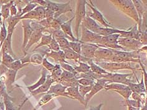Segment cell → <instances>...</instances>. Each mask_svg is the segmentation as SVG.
I'll return each mask as SVG.
<instances>
[{"instance_id": "obj_12", "label": "cell", "mask_w": 147, "mask_h": 110, "mask_svg": "<svg viewBox=\"0 0 147 110\" xmlns=\"http://www.w3.org/2000/svg\"><path fill=\"white\" fill-rule=\"evenodd\" d=\"M74 18L75 16H73V18H71L70 20L66 21L61 25L60 28L63 31L64 33L65 34V35L66 36V39H68L69 40H71L70 42H80L79 40L76 39L71 30V23Z\"/></svg>"}, {"instance_id": "obj_33", "label": "cell", "mask_w": 147, "mask_h": 110, "mask_svg": "<svg viewBox=\"0 0 147 110\" xmlns=\"http://www.w3.org/2000/svg\"><path fill=\"white\" fill-rule=\"evenodd\" d=\"M37 5L36 3H32L31 1H29V3H28V4H27V5L25 6L23 9H22L20 17H22V16H24L25 14H27L30 11L34 10V9L37 7Z\"/></svg>"}, {"instance_id": "obj_31", "label": "cell", "mask_w": 147, "mask_h": 110, "mask_svg": "<svg viewBox=\"0 0 147 110\" xmlns=\"http://www.w3.org/2000/svg\"><path fill=\"white\" fill-rule=\"evenodd\" d=\"M63 70L59 64H56L54 65V68L51 72V76L53 78V79L56 82L61 76Z\"/></svg>"}, {"instance_id": "obj_29", "label": "cell", "mask_w": 147, "mask_h": 110, "mask_svg": "<svg viewBox=\"0 0 147 110\" xmlns=\"http://www.w3.org/2000/svg\"><path fill=\"white\" fill-rule=\"evenodd\" d=\"M53 36L52 34L49 33V35H44L42 34V36L40 39V42L39 43V45H37L36 48L34 49V51L36 50L37 49L39 48V47L44 46V45H49V43H51V40H52Z\"/></svg>"}, {"instance_id": "obj_38", "label": "cell", "mask_w": 147, "mask_h": 110, "mask_svg": "<svg viewBox=\"0 0 147 110\" xmlns=\"http://www.w3.org/2000/svg\"><path fill=\"white\" fill-rule=\"evenodd\" d=\"M34 10L36 11L38 15V17L39 18V21H41L46 18V8L42 7L41 6H38L34 9Z\"/></svg>"}, {"instance_id": "obj_26", "label": "cell", "mask_w": 147, "mask_h": 110, "mask_svg": "<svg viewBox=\"0 0 147 110\" xmlns=\"http://www.w3.org/2000/svg\"><path fill=\"white\" fill-rule=\"evenodd\" d=\"M20 20V17H18L17 15L14 16V17H9L8 18V30H7L8 34H13V30L15 29L16 25L18 23Z\"/></svg>"}, {"instance_id": "obj_25", "label": "cell", "mask_w": 147, "mask_h": 110, "mask_svg": "<svg viewBox=\"0 0 147 110\" xmlns=\"http://www.w3.org/2000/svg\"><path fill=\"white\" fill-rule=\"evenodd\" d=\"M47 70L46 69H43L42 71V74H41V77H40L39 81H38L37 83L36 84H34V85H32L30 86H28L27 87L28 89L29 90L30 92H32V91L37 89V88L40 87V86H42V84L45 83L47 79Z\"/></svg>"}, {"instance_id": "obj_58", "label": "cell", "mask_w": 147, "mask_h": 110, "mask_svg": "<svg viewBox=\"0 0 147 110\" xmlns=\"http://www.w3.org/2000/svg\"><path fill=\"white\" fill-rule=\"evenodd\" d=\"M0 31H1V30H0Z\"/></svg>"}, {"instance_id": "obj_5", "label": "cell", "mask_w": 147, "mask_h": 110, "mask_svg": "<svg viewBox=\"0 0 147 110\" xmlns=\"http://www.w3.org/2000/svg\"><path fill=\"white\" fill-rule=\"evenodd\" d=\"M87 5H88L91 9L92 11L87 12V16L93 19L95 21H98L100 23L104 28H114L109 22H108L104 17L102 13L98 11L97 8L94 5L92 1H87Z\"/></svg>"}, {"instance_id": "obj_45", "label": "cell", "mask_w": 147, "mask_h": 110, "mask_svg": "<svg viewBox=\"0 0 147 110\" xmlns=\"http://www.w3.org/2000/svg\"><path fill=\"white\" fill-rule=\"evenodd\" d=\"M76 77V75L71 72H69L68 71H66L65 70H63L61 76L59 78L60 79L63 80V81H67L71 79L74 78Z\"/></svg>"}, {"instance_id": "obj_7", "label": "cell", "mask_w": 147, "mask_h": 110, "mask_svg": "<svg viewBox=\"0 0 147 110\" xmlns=\"http://www.w3.org/2000/svg\"><path fill=\"white\" fill-rule=\"evenodd\" d=\"M117 43L123 49L124 51H138L142 44L140 41L129 38H119Z\"/></svg>"}, {"instance_id": "obj_49", "label": "cell", "mask_w": 147, "mask_h": 110, "mask_svg": "<svg viewBox=\"0 0 147 110\" xmlns=\"http://www.w3.org/2000/svg\"><path fill=\"white\" fill-rule=\"evenodd\" d=\"M42 65L44 67V68H45L46 70L50 71L51 72L53 71V70L54 68V65H53V64H51V63H50L47 60V58H44L43 59V61H42Z\"/></svg>"}, {"instance_id": "obj_16", "label": "cell", "mask_w": 147, "mask_h": 110, "mask_svg": "<svg viewBox=\"0 0 147 110\" xmlns=\"http://www.w3.org/2000/svg\"><path fill=\"white\" fill-rule=\"evenodd\" d=\"M55 83V81L53 79V78L51 76V75H47L45 83L42 84V86L38 87L36 90L32 91V94L33 96H36L40 93L47 92V91H49L50 87L52 86L53 83Z\"/></svg>"}, {"instance_id": "obj_21", "label": "cell", "mask_w": 147, "mask_h": 110, "mask_svg": "<svg viewBox=\"0 0 147 110\" xmlns=\"http://www.w3.org/2000/svg\"><path fill=\"white\" fill-rule=\"evenodd\" d=\"M11 36L12 34H8L5 40L2 44L3 53H7L11 57H15L11 49Z\"/></svg>"}, {"instance_id": "obj_42", "label": "cell", "mask_w": 147, "mask_h": 110, "mask_svg": "<svg viewBox=\"0 0 147 110\" xmlns=\"http://www.w3.org/2000/svg\"><path fill=\"white\" fill-rule=\"evenodd\" d=\"M61 67L63 69V70H65L66 71H68L69 72H71V73H73L74 74L76 75L77 73L75 72L74 67L70 65L68 63H64V62H61L59 64Z\"/></svg>"}, {"instance_id": "obj_54", "label": "cell", "mask_w": 147, "mask_h": 110, "mask_svg": "<svg viewBox=\"0 0 147 110\" xmlns=\"http://www.w3.org/2000/svg\"><path fill=\"white\" fill-rule=\"evenodd\" d=\"M127 109L128 110H140V108H134L133 106H131L129 105H127Z\"/></svg>"}, {"instance_id": "obj_34", "label": "cell", "mask_w": 147, "mask_h": 110, "mask_svg": "<svg viewBox=\"0 0 147 110\" xmlns=\"http://www.w3.org/2000/svg\"><path fill=\"white\" fill-rule=\"evenodd\" d=\"M81 45L82 43L80 41V42H69V49L79 55L81 54Z\"/></svg>"}, {"instance_id": "obj_3", "label": "cell", "mask_w": 147, "mask_h": 110, "mask_svg": "<svg viewBox=\"0 0 147 110\" xmlns=\"http://www.w3.org/2000/svg\"><path fill=\"white\" fill-rule=\"evenodd\" d=\"M69 1L66 3H57L51 1H46V8L54 13V19L58 18L66 13L72 11Z\"/></svg>"}, {"instance_id": "obj_41", "label": "cell", "mask_w": 147, "mask_h": 110, "mask_svg": "<svg viewBox=\"0 0 147 110\" xmlns=\"http://www.w3.org/2000/svg\"><path fill=\"white\" fill-rule=\"evenodd\" d=\"M7 30L6 29L5 22L3 21V26L1 28V31H0V47H1L3 42L6 39V37H7Z\"/></svg>"}, {"instance_id": "obj_36", "label": "cell", "mask_w": 147, "mask_h": 110, "mask_svg": "<svg viewBox=\"0 0 147 110\" xmlns=\"http://www.w3.org/2000/svg\"><path fill=\"white\" fill-rule=\"evenodd\" d=\"M57 43L59 44L60 49L62 50L68 49L69 47V41L66 38H58V39H55Z\"/></svg>"}, {"instance_id": "obj_28", "label": "cell", "mask_w": 147, "mask_h": 110, "mask_svg": "<svg viewBox=\"0 0 147 110\" xmlns=\"http://www.w3.org/2000/svg\"><path fill=\"white\" fill-rule=\"evenodd\" d=\"M127 86L124 84L119 83H107L105 84L104 89L106 91L113 90V91H119L126 89Z\"/></svg>"}, {"instance_id": "obj_50", "label": "cell", "mask_w": 147, "mask_h": 110, "mask_svg": "<svg viewBox=\"0 0 147 110\" xmlns=\"http://www.w3.org/2000/svg\"><path fill=\"white\" fill-rule=\"evenodd\" d=\"M52 36L54 39H58V38H66V36L63 31L61 30V28L58 30H53L52 32Z\"/></svg>"}, {"instance_id": "obj_6", "label": "cell", "mask_w": 147, "mask_h": 110, "mask_svg": "<svg viewBox=\"0 0 147 110\" xmlns=\"http://www.w3.org/2000/svg\"><path fill=\"white\" fill-rule=\"evenodd\" d=\"M133 73L130 74H118L109 73L107 74L102 75V78L106 79L109 83H119L127 86L129 83H132L131 77Z\"/></svg>"}, {"instance_id": "obj_44", "label": "cell", "mask_w": 147, "mask_h": 110, "mask_svg": "<svg viewBox=\"0 0 147 110\" xmlns=\"http://www.w3.org/2000/svg\"><path fill=\"white\" fill-rule=\"evenodd\" d=\"M78 83L80 85H82V86H94L95 83V81H94L88 79L86 78H80L78 79Z\"/></svg>"}, {"instance_id": "obj_15", "label": "cell", "mask_w": 147, "mask_h": 110, "mask_svg": "<svg viewBox=\"0 0 147 110\" xmlns=\"http://www.w3.org/2000/svg\"><path fill=\"white\" fill-rule=\"evenodd\" d=\"M132 2L133 3L134 6H135L139 18V22L137 25H138V29L140 31L142 25L143 16L145 14V13L146 12V8L144 6V5L143 4L142 1H140V0H133Z\"/></svg>"}, {"instance_id": "obj_57", "label": "cell", "mask_w": 147, "mask_h": 110, "mask_svg": "<svg viewBox=\"0 0 147 110\" xmlns=\"http://www.w3.org/2000/svg\"><path fill=\"white\" fill-rule=\"evenodd\" d=\"M34 110H36V109H34Z\"/></svg>"}, {"instance_id": "obj_32", "label": "cell", "mask_w": 147, "mask_h": 110, "mask_svg": "<svg viewBox=\"0 0 147 110\" xmlns=\"http://www.w3.org/2000/svg\"><path fill=\"white\" fill-rule=\"evenodd\" d=\"M56 96L53 95V94H46L44 95L42 98H41V99L39 101V103L37 104V105L36 106V108H35L36 110L39 108L40 107H41L42 106L44 105L45 104H46L47 103H48L49 101H51L52 99H53L54 97H55Z\"/></svg>"}, {"instance_id": "obj_17", "label": "cell", "mask_w": 147, "mask_h": 110, "mask_svg": "<svg viewBox=\"0 0 147 110\" xmlns=\"http://www.w3.org/2000/svg\"><path fill=\"white\" fill-rule=\"evenodd\" d=\"M138 81V84H135L134 83H129L127 84V86L132 91V93H135L137 94L146 93V87L144 83V79H143V75L142 77V81Z\"/></svg>"}, {"instance_id": "obj_40", "label": "cell", "mask_w": 147, "mask_h": 110, "mask_svg": "<svg viewBox=\"0 0 147 110\" xmlns=\"http://www.w3.org/2000/svg\"><path fill=\"white\" fill-rule=\"evenodd\" d=\"M92 86H82V85H78V91L80 95L84 97L85 98V96L87 95L88 93L90 92V91L92 89Z\"/></svg>"}, {"instance_id": "obj_22", "label": "cell", "mask_w": 147, "mask_h": 110, "mask_svg": "<svg viewBox=\"0 0 147 110\" xmlns=\"http://www.w3.org/2000/svg\"><path fill=\"white\" fill-rule=\"evenodd\" d=\"M86 63L90 66V71L92 72H93L94 73L98 74V75H104V74H107L109 73V72H107L104 69L100 67V66H98L97 64L94 62L93 59H88L87 61H86Z\"/></svg>"}, {"instance_id": "obj_20", "label": "cell", "mask_w": 147, "mask_h": 110, "mask_svg": "<svg viewBox=\"0 0 147 110\" xmlns=\"http://www.w3.org/2000/svg\"><path fill=\"white\" fill-rule=\"evenodd\" d=\"M46 56L47 57H51L54 59V61L57 62H64V63H68L66 62L65 57V53H64L63 50H59L58 52H55L51 50L49 52H47L46 53Z\"/></svg>"}, {"instance_id": "obj_1", "label": "cell", "mask_w": 147, "mask_h": 110, "mask_svg": "<svg viewBox=\"0 0 147 110\" xmlns=\"http://www.w3.org/2000/svg\"><path fill=\"white\" fill-rule=\"evenodd\" d=\"M110 2L113 3L119 10L135 20L138 25L139 18L131 0H111Z\"/></svg>"}, {"instance_id": "obj_4", "label": "cell", "mask_w": 147, "mask_h": 110, "mask_svg": "<svg viewBox=\"0 0 147 110\" xmlns=\"http://www.w3.org/2000/svg\"><path fill=\"white\" fill-rule=\"evenodd\" d=\"M133 62H97V64L100 66L104 70L109 72H113L114 71L129 69V70H136L137 68L131 64Z\"/></svg>"}, {"instance_id": "obj_55", "label": "cell", "mask_w": 147, "mask_h": 110, "mask_svg": "<svg viewBox=\"0 0 147 110\" xmlns=\"http://www.w3.org/2000/svg\"><path fill=\"white\" fill-rule=\"evenodd\" d=\"M140 110H147V106H146V103L145 104L144 106H143L141 109Z\"/></svg>"}, {"instance_id": "obj_24", "label": "cell", "mask_w": 147, "mask_h": 110, "mask_svg": "<svg viewBox=\"0 0 147 110\" xmlns=\"http://www.w3.org/2000/svg\"><path fill=\"white\" fill-rule=\"evenodd\" d=\"M124 30L116 29L114 28H104L101 27L99 30L98 35L101 36H108L113 34H119L120 35L123 33Z\"/></svg>"}, {"instance_id": "obj_2", "label": "cell", "mask_w": 147, "mask_h": 110, "mask_svg": "<svg viewBox=\"0 0 147 110\" xmlns=\"http://www.w3.org/2000/svg\"><path fill=\"white\" fill-rule=\"evenodd\" d=\"M87 5V1L84 0H79L76 2V11L75 15V35L76 39L80 41L79 39V28L83 20L87 15L85 6Z\"/></svg>"}, {"instance_id": "obj_8", "label": "cell", "mask_w": 147, "mask_h": 110, "mask_svg": "<svg viewBox=\"0 0 147 110\" xmlns=\"http://www.w3.org/2000/svg\"><path fill=\"white\" fill-rule=\"evenodd\" d=\"M82 35L81 39L80 40L81 43H89L97 44L100 40L101 35H99L98 34L92 32L90 30H87L83 25H82Z\"/></svg>"}, {"instance_id": "obj_23", "label": "cell", "mask_w": 147, "mask_h": 110, "mask_svg": "<svg viewBox=\"0 0 147 110\" xmlns=\"http://www.w3.org/2000/svg\"><path fill=\"white\" fill-rule=\"evenodd\" d=\"M63 51L65 53V57L66 60H73L76 62H79L82 61V56L81 55L78 54L77 53L73 51L71 49H65L63 50Z\"/></svg>"}, {"instance_id": "obj_35", "label": "cell", "mask_w": 147, "mask_h": 110, "mask_svg": "<svg viewBox=\"0 0 147 110\" xmlns=\"http://www.w3.org/2000/svg\"><path fill=\"white\" fill-rule=\"evenodd\" d=\"M16 73H17V71L12 70V69H9L8 72H6V77H7L6 84L11 85L13 83H14Z\"/></svg>"}, {"instance_id": "obj_11", "label": "cell", "mask_w": 147, "mask_h": 110, "mask_svg": "<svg viewBox=\"0 0 147 110\" xmlns=\"http://www.w3.org/2000/svg\"><path fill=\"white\" fill-rule=\"evenodd\" d=\"M98 48V47L96 44L82 43L80 55L85 59H93L94 58L95 52Z\"/></svg>"}, {"instance_id": "obj_48", "label": "cell", "mask_w": 147, "mask_h": 110, "mask_svg": "<svg viewBox=\"0 0 147 110\" xmlns=\"http://www.w3.org/2000/svg\"><path fill=\"white\" fill-rule=\"evenodd\" d=\"M125 102H126V105H129L131 106L134 107V108L140 109L142 107V103L139 101H135V100L127 99V100H125Z\"/></svg>"}, {"instance_id": "obj_37", "label": "cell", "mask_w": 147, "mask_h": 110, "mask_svg": "<svg viewBox=\"0 0 147 110\" xmlns=\"http://www.w3.org/2000/svg\"><path fill=\"white\" fill-rule=\"evenodd\" d=\"M20 20H39V18L38 17V15L37 14L36 11L34 10H32L30 11L28 13L20 17Z\"/></svg>"}, {"instance_id": "obj_47", "label": "cell", "mask_w": 147, "mask_h": 110, "mask_svg": "<svg viewBox=\"0 0 147 110\" xmlns=\"http://www.w3.org/2000/svg\"><path fill=\"white\" fill-rule=\"evenodd\" d=\"M48 46L49 47V49H51V50H53V51L58 52V51H59V50H61L59 44L57 43L56 40H55V39H54V37H53L52 40H51V42Z\"/></svg>"}, {"instance_id": "obj_14", "label": "cell", "mask_w": 147, "mask_h": 110, "mask_svg": "<svg viewBox=\"0 0 147 110\" xmlns=\"http://www.w3.org/2000/svg\"><path fill=\"white\" fill-rule=\"evenodd\" d=\"M82 23L83 26L87 28V30L96 34H98L101 28V27L98 25L96 21L87 15H86L85 18L83 20Z\"/></svg>"}, {"instance_id": "obj_19", "label": "cell", "mask_w": 147, "mask_h": 110, "mask_svg": "<svg viewBox=\"0 0 147 110\" xmlns=\"http://www.w3.org/2000/svg\"><path fill=\"white\" fill-rule=\"evenodd\" d=\"M66 93L68 94V95L71 97L73 99H76L79 101L82 105H85V98L84 97H82L78 91V87H67L66 89Z\"/></svg>"}, {"instance_id": "obj_18", "label": "cell", "mask_w": 147, "mask_h": 110, "mask_svg": "<svg viewBox=\"0 0 147 110\" xmlns=\"http://www.w3.org/2000/svg\"><path fill=\"white\" fill-rule=\"evenodd\" d=\"M30 21L29 20H23V28L24 31V43L23 48L25 49L27 44L30 38L33 33V29L30 26Z\"/></svg>"}, {"instance_id": "obj_52", "label": "cell", "mask_w": 147, "mask_h": 110, "mask_svg": "<svg viewBox=\"0 0 147 110\" xmlns=\"http://www.w3.org/2000/svg\"><path fill=\"white\" fill-rule=\"evenodd\" d=\"M9 12H10V17H14L17 15V9L16 8V6L14 4H12L9 8Z\"/></svg>"}, {"instance_id": "obj_43", "label": "cell", "mask_w": 147, "mask_h": 110, "mask_svg": "<svg viewBox=\"0 0 147 110\" xmlns=\"http://www.w3.org/2000/svg\"><path fill=\"white\" fill-rule=\"evenodd\" d=\"M15 61L14 59L11 55H9L7 53H3V64H5L6 66H8L10 65L12 62Z\"/></svg>"}, {"instance_id": "obj_53", "label": "cell", "mask_w": 147, "mask_h": 110, "mask_svg": "<svg viewBox=\"0 0 147 110\" xmlns=\"http://www.w3.org/2000/svg\"><path fill=\"white\" fill-rule=\"evenodd\" d=\"M102 106V104H100L96 106H92L88 110H101V108Z\"/></svg>"}, {"instance_id": "obj_30", "label": "cell", "mask_w": 147, "mask_h": 110, "mask_svg": "<svg viewBox=\"0 0 147 110\" xmlns=\"http://www.w3.org/2000/svg\"><path fill=\"white\" fill-rule=\"evenodd\" d=\"M13 3V1H9V3H6L1 6V14L4 21L9 17V8Z\"/></svg>"}, {"instance_id": "obj_39", "label": "cell", "mask_w": 147, "mask_h": 110, "mask_svg": "<svg viewBox=\"0 0 147 110\" xmlns=\"http://www.w3.org/2000/svg\"><path fill=\"white\" fill-rule=\"evenodd\" d=\"M115 91V92H116L118 94H119L121 96H122L125 99V100L129 99L130 96L132 94V91L130 90L128 86H127V87L126 88V89L119 90V91Z\"/></svg>"}, {"instance_id": "obj_56", "label": "cell", "mask_w": 147, "mask_h": 110, "mask_svg": "<svg viewBox=\"0 0 147 110\" xmlns=\"http://www.w3.org/2000/svg\"><path fill=\"white\" fill-rule=\"evenodd\" d=\"M1 5H0V23H1V21H2V18H1Z\"/></svg>"}, {"instance_id": "obj_9", "label": "cell", "mask_w": 147, "mask_h": 110, "mask_svg": "<svg viewBox=\"0 0 147 110\" xmlns=\"http://www.w3.org/2000/svg\"><path fill=\"white\" fill-rule=\"evenodd\" d=\"M113 49L104 48V47H98L95 52L94 58L97 62H109V60L113 56Z\"/></svg>"}, {"instance_id": "obj_51", "label": "cell", "mask_w": 147, "mask_h": 110, "mask_svg": "<svg viewBox=\"0 0 147 110\" xmlns=\"http://www.w3.org/2000/svg\"><path fill=\"white\" fill-rule=\"evenodd\" d=\"M5 103L6 106V110H15L11 101L9 100V97L7 96H5Z\"/></svg>"}, {"instance_id": "obj_46", "label": "cell", "mask_w": 147, "mask_h": 110, "mask_svg": "<svg viewBox=\"0 0 147 110\" xmlns=\"http://www.w3.org/2000/svg\"><path fill=\"white\" fill-rule=\"evenodd\" d=\"M43 58L40 54H34L30 59V61L36 64H41L42 63Z\"/></svg>"}, {"instance_id": "obj_13", "label": "cell", "mask_w": 147, "mask_h": 110, "mask_svg": "<svg viewBox=\"0 0 147 110\" xmlns=\"http://www.w3.org/2000/svg\"><path fill=\"white\" fill-rule=\"evenodd\" d=\"M66 87L63 86L62 84L59 83H57L55 85H52L49 88V91L47 92V94H53L56 97L57 96H64L68 97V98L72 99L71 97H70L66 92Z\"/></svg>"}, {"instance_id": "obj_27", "label": "cell", "mask_w": 147, "mask_h": 110, "mask_svg": "<svg viewBox=\"0 0 147 110\" xmlns=\"http://www.w3.org/2000/svg\"><path fill=\"white\" fill-rule=\"evenodd\" d=\"M78 66H75L74 69L77 74H84L90 71V67L87 63L79 62Z\"/></svg>"}, {"instance_id": "obj_10", "label": "cell", "mask_w": 147, "mask_h": 110, "mask_svg": "<svg viewBox=\"0 0 147 110\" xmlns=\"http://www.w3.org/2000/svg\"><path fill=\"white\" fill-rule=\"evenodd\" d=\"M107 83H108V81L104 78L99 79L95 81V84L92 87L90 92L88 93L85 97V107L87 106L88 102L90 101V100L95 95V94L98 93L99 91H100L102 89H104L105 84Z\"/></svg>"}]
</instances>
